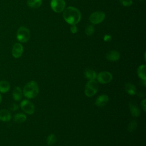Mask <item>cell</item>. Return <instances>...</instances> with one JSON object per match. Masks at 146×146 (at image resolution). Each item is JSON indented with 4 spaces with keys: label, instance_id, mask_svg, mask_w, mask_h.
Here are the masks:
<instances>
[{
    "label": "cell",
    "instance_id": "cell-16",
    "mask_svg": "<svg viewBox=\"0 0 146 146\" xmlns=\"http://www.w3.org/2000/svg\"><path fill=\"white\" fill-rule=\"evenodd\" d=\"M96 72L91 68H87L84 71V76L86 79L88 80H95L96 78Z\"/></svg>",
    "mask_w": 146,
    "mask_h": 146
},
{
    "label": "cell",
    "instance_id": "cell-17",
    "mask_svg": "<svg viewBox=\"0 0 146 146\" xmlns=\"http://www.w3.org/2000/svg\"><path fill=\"white\" fill-rule=\"evenodd\" d=\"M13 97L14 100L19 101L22 98V91L20 87H15L13 91Z\"/></svg>",
    "mask_w": 146,
    "mask_h": 146
},
{
    "label": "cell",
    "instance_id": "cell-7",
    "mask_svg": "<svg viewBox=\"0 0 146 146\" xmlns=\"http://www.w3.org/2000/svg\"><path fill=\"white\" fill-rule=\"evenodd\" d=\"M112 75L108 71H102L96 75L98 81L101 84H107L112 80Z\"/></svg>",
    "mask_w": 146,
    "mask_h": 146
},
{
    "label": "cell",
    "instance_id": "cell-14",
    "mask_svg": "<svg viewBox=\"0 0 146 146\" xmlns=\"http://www.w3.org/2000/svg\"><path fill=\"white\" fill-rule=\"evenodd\" d=\"M146 66L145 64L140 65L137 70V74L141 80H146Z\"/></svg>",
    "mask_w": 146,
    "mask_h": 146
},
{
    "label": "cell",
    "instance_id": "cell-21",
    "mask_svg": "<svg viewBox=\"0 0 146 146\" xmlns=\"http://www.w3.org/2000/svg\"><path fill=\"white\" fill-rule=\"evenodd\" d=\"M56 141V137L54 133H51L48 136L46 139L47 144L48 145H51L54 144Z\"/></svg>",
    "mask_w": 146,
    "mask_h": 146
},
{
    "label": "cell",
    "instance_id": "cell-1",
    "mask_svg": "<svg viewBox=\"0 0 146 146\" xmlns=\"http://www.w3.org/2000/svg\"><path fill=\"white\" fill-rule=\"evenodd\" d=\"M64 19L71 25H76L81 19L80 11L75 7L69 6L64 9L63 13Z\"/></svg>",
    "mask_w": 146,
    "mask_h": 146
},
{
    "label": "cell",
    "instance_id": "cell-20",
    "mask_svg": "<svg viewBox=\"0 0 146 146\" xmlns=\"http://www.w3.org/2000/svg\"><path fill=\"white\" fill-rule=\"evenodd\" d=\"M27 119L26 116L24 113H18L14 115V120L17 123H22L26 121Z\"/></svg>",
    "mask_w": 146,
    "mask_h": 146
},
{
    "label": "cell",
    "instance_id": "cell-5",
    "mask_svg": "<svg viewBox=\"0 0 146 146\" xmlns=\"http://www.w3.org/2000/svg\"><path fill=\"white\" fill-rule=\"evenodd\" d=\"M105 14L102 11H95L92 13L90 17L89 20L93 25H98L102 22L105 19Z\"/></svg>",
    "mask_w": 146,
    "mask_h": 146
},
{
    "label": "cell",
    "instance_id": "cell-3",
    "mask_svg": "<svg viewBox=\"0 0 146 146\" xmlns=\"http://www.w3.org/2000/svg\"><path fill=\"white\" fill-rule=\"evenodd\" d=\"M98 84L95 80H88L84 88L85 95L88 97H92L96 94L98 90Z\"/></svg>",
    "mask_w": 146,
    "mask_h": 146
},
{
    "label": "cell",
    "instance_id": "cell-23",
    "mask_svg": "<svg viewBox=\"0 0 146 146\" xmlns=\"http://www.w3.org/2000/svg\"><path fill=\"white\" fill-rule=\"evenodd\" d=\"M95 31V28L93 25H88L86 26L85 29V33L88 36L92 35Z\"/></svg>",
    "mask_w": 146,
    "mask_h": 146
},
{
    "label": "cell",
    "instance_id": "cell-9",
    "mask_svg": "<svg viewBox=\"0 0 146 146\" xmlns=\"http://www.w3.org/2000/svg\"><path fill=\"white\" fill-rule=\"evenodd\" d=\"M23 52V47L19 43H16L14 44L12 48V55L15 58H19L21 57Z\"/></svg>",
    "mask_w": 146,
    "mask_h": 146
},
{
    "label": "cell",
    "instance_id": "cell-12",
    "mask_svg": "<svg viewBox=\"0 0 146 146\" xmlns=\"http://www.w3.org/2000/svg\"><path fill=\"white\" fill-rule=\"evenodd\" d=\"M129 108L130 112L132 116L139 117L140 115V110L139 107L133 103L131 102L129 104Z\"/></svg>",
    "mask_w": 146,
    "mask_h": 146
},
{
    "label": "cell",
    "instance_id": "cell-26",
    "mask_svg": "<svg viewBox=\"0 0 146 146\" xmlns=\"http://www.w3.org/2000/svg\"><path fill=\"white\" fill-rule=\"evenodd\" d=\"M141 106L142 109L144 112L146 111V100L144 99L141 102Z\"/></svg>",
    "mask_w": 146,
    "mask_h": 146
},
{
    "label": "cell",
    "instance_id": "cell-2",
    "mask_svg": "<svg viewBox=\"0 0 146 146\" xmlns=\"http://www.w3.org/2000/svg\"><path fill=\"white\" fill-rule=\"evenodd\" d=\"M39 93V87L38 83L34 81L31 80L24 86L23 90V95L28 99H33L35 98Z\"/></svg>",
    "mask_w": 146,
    "mask_h": 146
},
{
    "label": "cell",
    "instance_id": "cell-6",
    "mask_svg": "<svg viewBox=\"0 0 146 146\" xmlns=\"http://www.w3.org/2000/svg\"><path fill=\"white\" fill-rule=\"evenodd\" d=\"M21 107L23 112L29 115H31L34 113L35 111V107L33 103L30 100L25 99L21 102Z\"/></svg>",
    "mask_w": 146,
    "mask_h": 146
},
{
    "label": "cell",
    "instance_id": "cell-28",
    "mask_svg": "<svg viewBox=\"0 0 146 146\" xmlns=\"http://www.w3.org/2000/svg\"><path fill=\"white\" fill-rule=\"evenodd\" d=\"M19 108V106L17 104H15V103H13L11 106V107H10V109L12 110V111H15L17 110H18Z\"/></svg>",
    "mask_w": 146,
    "mask_h": 146
},
{
    "label": "cell",
    "instance_id": "cell-11",
    "mask_svg": "<svg viewBox=\"0 0 146 146\" xmlns=\"http://www.w3.org/2000/svg\"><path fill=\"white\" fill-rule=\"evenodd\" d=\"M106 57L108 60L116 62L120 58V53L116 50H111L106 54Z\"/></svg>",
    "mask_w": 146,
    "mask_h": 146
},
{
    "label": "cell",
    "instance_id": "cell-22",
    "mask_svg": "<svg viewBox=\"0 0 146 146\" xmlns=\"http://www.w3.org/2000/svg\"><path fill=\"white\" fill-rule=\"evenodd\" d=\"M137 123L135 120H131L128 125V131L130 132H133L134 131L136 130L137 128Z\"/></svg>",
    "mask_w": 146,
    "mask_h": 146
},
{
    "label": "cell",
    "instance_id": "cell-25",
    "mask_svg": "<svg viewBox=\"0 0 146 146\" xmlns=\"http://www.w3.org/2000/svg\"><path fill=\"white\" fill-rule=\"evenodd\" d=\"M70 31L72 34H75L76 33L77 31H78V29L76 26V25H71V26L70 27Z\"/></svg>",
    "mask_w": 146,
    "mask_h": 146
},
{
    "label": "cell",
    "instance_id": "cell-15",
    "mask_svg": "<svg viewBox=\"0 0 146 146\" xmlns=\"http://www.w3.org/2000/svg\"><path fill=\"white\" fill-rule=\"evenodd\" d=\"M125 90L128 94L131 96H133L136 94V89L135 86L131 83H127L124 87Z\"/></svg>",
    "mask_w": 146,
    "mask_h": 146
},
{
    "label": "cell",
    "instance_id": "cell-19",
    "mask_svg": "<svg viewBox=\"0 0 146 146\" xmlns=\"http://www.w3.org/2000/svg\"><path fill=\"white\" fill-rule=\"evenodd\" d=\"M27 5L31 8L36 9L41 6L42 0H27Z\"/></svg>",
    "mask_w": 146,
    "mask_h": 146
},
{
    "label": "cell",
    "instance_id": "cell-27",
    "mask_svg": "<svg viewBox=\"0 0 146 146\" xmlns=\"http://www.w3.org/2000/svg\"><path fill=\"white\" fill-rule=\"evenodd\" d=\"M103 39L106 42H110L111 40V36L110 35H109V34H106V35H105L104 36Z\"/></svg>",
    "mask_w": 146,
    "mask_h": 146
},
{
    "label": "cell",
    "instance_id": "cell-29",
    "mask_svg": "<svg viewBox=\"0 0 146 146\" xmlns=\"http://www.w3.org/2000/svg\"><path fill=\"white\" fill-rule=\"evenodd\" d=\"M1 102H2V96H1V95L0 94V104H1Z\"/></svg>",
    "mask_w": 146,
    "mask_h": 146
},
{
    "label": "cell",
    "instance_id": "cell-24",
    "mask_svg": "<svg viewBox=\"0 0 146 146\" xmlns=\"http://www.w3.org/2000/svg\"><path fill=\"white\" fill-rule=\"evenodd\" d=\"M120 3L124 6H130L132 4V0H119Z\"/></svg>",
    "mask_w": 146,
    "mask_h": 146
},
{
    "label": "cell",
    "instance_id": "cell-10",
    "mask_svg": "<svg viewBox=\"0 0 146 146\" xmlns=\"http://www.w3.org/2000/svg\"><path fill=\"white\" fill-rule=\"evenodd\" d=\"M109 100V98L107 95H101L97 97L95 100V104L96 106L99 107H103L105 106Z\"/></svg>",
    "mask_w": 146,
    "mask_h": 146
},
{
    "label": "cell",
    "instance_id": "cell-8",
    "mask_svg": "<svg viewBox=\"0 0 146 146\" xmlns=\"http://www.w3.org/2000/svg\"><path fill=\"white\" fill-rule=\"evenodd\" d=\"M65 1L64 0H51L50 6L52 10L55 13H61L64 10Z\"/></svg>",
    "mask_w": 146,
    "mask_h": 146
},
{
    "label": "cell",
    "instance_id": "cell-18",
    "mask_svg": "<svg viewBox=\"0 0 146 146\" xmlns=\"http://www.w3.org/2000/svg\"><path fill=\"white\" fill-rule=\"evenodd\" d=\"M10 83L6 80H2L0 82V92L6 93L10 90Z\"/></svg>",
    "mask_w": 146,
    "mask_h": 146
},
{
    "label": "cell",
    "instance_id": "cell-4",
    "mask_svg": "<svg viewBox=\"0 0 146 146\" xmlns=\"http://www.w3.org/2000/svg\"><path fill=\"white\" fill-rule=\"evenodd\" d=\"M30 37L29 30L24 26L20 27L17 33V39L21 43L27 42Z\"/></svg>",
    "mask_w": 146,
    "mask_h": 146
},
{
    "label": "cell",
    "instance_id": "cell-13",
    "mask_svg": "<svg viewBox=\"0 0 146 146\" xmlns=\"http://www.w3.org/2000/svg\"><path fill=\"white\" fill-rule=\"evenodd\" d=\"M11 118V115L9 111L3 109L0 110V120L3 121H9Z\"/></svg>",
    "mask_w": 146,
    "mask_h": 146
}]
</instances>
